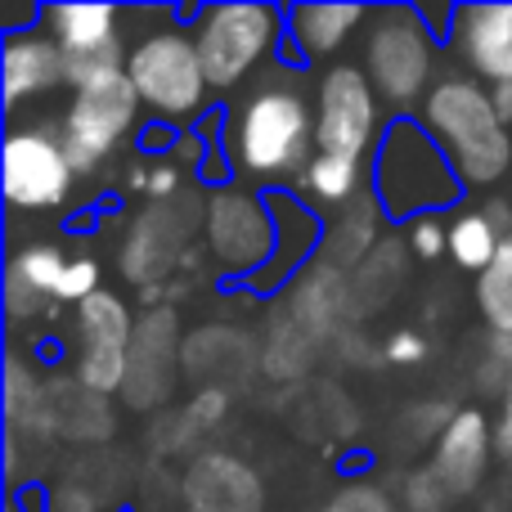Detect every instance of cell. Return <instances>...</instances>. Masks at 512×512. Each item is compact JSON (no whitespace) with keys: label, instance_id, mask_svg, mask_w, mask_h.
<instances>
[{"label":"cell","instance_id":"ac0fdd59","mask_svg":"<svg viewBox=\"0 0 512 512\" xmlns=\"http://www.w3.org/2000/svg\"><path fill=\"white\" fill-rule=\"evenodd\" d=\"M176 337H171V319L167 315H153L144 319V328H135V346H131V369L144 373L140 378H126V391H131V405L144 409V405H158L167 396L171 378H176Z\"/></svg>","mask_w":512,"mask_h":512},{"label":"cell","instance_id":"d6a6232c","mask_svg":"<svg viewBox=\"0 0 512 512\" xmlns=\"http://www.w3.org/2000/svg\"><path fill=\"white\" fill-rule=\"evenodd\" d=\"M135 185H140L149 198H171L180 189V167L171 158L167 162H153L149 171H140V176H135Z\"/></svg>","mask_w":512,"mask_h":512},{"label":"cell","instance_id":"9c48e42d","mask_svg":"<svg viewBox=\"0 0 512 512\" xmlns=\"http://www.w3.org/2000/svg\"><path fill=\"white\" fill-rule=\"evenodd\" d=\"M0 185L14 212H50L63 207L77 185V171L68 162L59 131L45 126H18L5 140V158H0Z\"/></svg>","mask_w":512,"mask_h":512},{"label":"cell","instance_id":"7c38bea8","mask_svg":"<svg viewBox=\"0 0 512 512\" xmlns=\"http://www.w3.org/2000/svg\"><path fill=\"white\" fill-rule=\"evenodd\" d=\"M265 212H270V203L243 194V189H225V194L212 198V207H207V239H212V256L221 261V270L261 274L274 261L279 230H274V216Z\"/></svg>","mask_w":512,"mask_h":512},{"label":"cell","instance_id":"836d02e7","mask_svg":"<svg viewBox=\"0 0 512 512\" xmlns=\"http://www.w3.org/2000/svg\"><path fill=\"white\" fill-rule=\"evenodd\" d=\"M495 454L504 468H512V400H504V414L495 418Z\"/></svg>","mask_w":512,"mask_h":512},{"label":"cell","instance_id":"e0dca14e","mask_svg":"<svg viewBox=\"0 0 512 512\" xmlns=\"http://www.w3.org/2000/svg\"><path fill=\"white\" fill-rule=\"evenodd\" d=\"M364 5H292L288 9V41L297 45L301 59H324L351 41L355 27H369Z\"/></svg>","mask_w":512,"mask_h":512},{"label":"cell","instance_id":"d590c367","mask_svg":"<svg viewBox=\"0 0 512 512\" xmlns=\"http://www.w3.org/2000/svg\"><path fill=\"white\" fill-rule=\"evenodd\" d=\"M508 400H512V382H508Z\"/></svg>","mask_w":512,"mask_h":512},{"label":"cell","instance_id":"ba28073f","mask_svg":"<svg viewBox=\"0 0 512 512\" xmlns=\"http://www.w3.org/2000/svg\"><path fill=\"white\" fill-rule=\"evenodd\" d=\"M382 99L360 63H337L315 86V149L364 162L378 144Z\"/></svg>","mask_w":512,"mask_h":512},{"label":"cell","instance_id":"d4e9b609","mask_svg":"<svg viewBox=\"0 0 512 512\" xmlns=\"http://www.w3.org/2000/svg\"><path fill=\"white\" fill-rule=\"evenodd\" d=\"M95 292H99V261H95V256H72L68 270H63V279H59V292H54V301L77 310L81 301H90Z\"/></svg>","mask_w":512,"mask_h":512},{"label":"cell","instance_id":"7402d4cb","mask_svg":"<svg viewBox=\"0 0 512 512\" xmlns=\"http://www.w3.org/2000/svg\"><path fill=\"white\" fill-rule=\"evenodd\" d=\"M499 248H504V234H499V225L490 221L486 212H463L459 221L450 225V256L459 270L481 274L499 256Z\"/></svg>","mask_w":512,"mask_h":512},{"label":"cell","instance_id":"3957f363","mask_svg":"<svg viewBox=\"0 0 512 512\" xmlns=\"http://www.w3.org/2000/svg\"><path fill=\"white\" fill-rule=\"evenodd\" d=\"M459 171L427 135L423 122H391L373 153V198L387 216H436L459 198Z\"/></svg>","mask_w":512,"mask_h":512},{"label":"cell","instance_id":"484cf974","mask_svg":"<svg viewBox=\"0 0 512 512\" xmlns=\"http://www.w3.org/2000/svg\"><path fill=\"white\" fill-rule=\"evenodd\" d=\"M319 512H400L396 504H391L387 490L369 486V481H355V486H342L333 499H328Z\"/></svg>","mask_w":512,"mask_h":512},{"label":"cell","instance_id":"4316f807","mask_svg":"<svg viewBox=\"0 0 512 512\" xmlns=\"http://www.w3.org/2000/svg\"><path fill=\"white\" fill-rule=\"evenodd\" d=\"M41 400H45V391H41V382H36V373H27L23 369V360H9V396H5V414H9V423H23V409L32 405V409H41Z\"/></svg>","mask_w":512,"mask_h":512},{"label":"cell","instance_id":"4fadbf2b","mask_svg":"<svg viewBox=\"0 0 512 512\" xmlns=\"http://www.w3.org/2000/svg\"><path fill=\"white\" fill-rule=\"evenodd\" d=\"M490 454H495V423H490L481 409H454L427 468H432V477L441 481L445 495L463 499L486 481Z\"/></svg>","mask_w":512,"mask_h":512},{"label":"cell","instance_id":"f546056e","mask_svg":"<svg viewBox=\"0 0 512 512\" xmlns=\"http://www.w3.org/2000/svg\"><path fill=\"white\" fill-rule=\"evenodd\" d=\"M225 409H230V396H225L221 387H216V391H198V396L185 405V427H194V436H198V427H216V423H221Z\"/></svg>","mask_w":512,"mask_h":512},{"label":"cell","instance_id":"f1b7e54d","mask_svg":"<svg viewBox=\"0 0 512 512\" xmlns=\"http://www.w3.org/2000/svg\"><path fill=\"white\" fill-rule=\"evenodd\" d=\"M405 504L414 512H445L450 495H445L441 481L432 477V468H418L414 477H409V486H405Z\"/></svg>","mask_w":512,"mask_h":512},{"label":"cell","instance_id":"8fae6325","mask_svg":"<svg viewBox=\"0 0 512 512\" xmlns=\"http://www.w3.org/2000/svg\"><path fill=\"white\" fill-rule=\"evenodd\" d=\"M41 27L54 36V45L68 59V86L104 77L126 68L122 50V14L113 5H45Z\"/></svg>","mask_w":512,"mask_h":512},{"label":"cell","instance_id":"ffe728a7","mask_svg":"<svg viewBox=\"0 0 512 512\" xmlns=\"http://www.w3.org/2000/svg\"><path fill=\"white\" fill-rule=\"evenodd\" d=\"M382 203L373 194H360L342 216H337L333 234H328V261L333 265H355L378 248V230H382Z\"/></svg>","mask_w":512,"mask_h":512},{"label":"cell","instance_id":"30bf717a","mask_svg":"<svg viewBox=\"0 0 512 512\" xmlns=\"http://www.w3.org/2000/svg\"><path fill=\"white\" fill-rule=\"evenodd\" d=\"M77 319V382L90 396H113L126 387V373H131V346H135V319L117 292L99 288L90 301H81L72 310Z\"/></svg>","mask_w":512,"mask_h":512},{"label":"cell","instance_id":"277c9868","mask_svg":"<svg viewBox=\"0 0 512 512\" xmlns=\"http://www.w3.org/2000/svg\"><path fill=\"white\" fill-rule=\"evenodd\" d=\"M126 77H131L135 95H140L144 113L158 122H194L207 108V68L203 54L194 45V32L185 27H158L144 32L140 41L126 50Z\"/></svg>","mask_w":512,"mask_h":512},{"label":"cell","instance_id":"7a4b0ae2","mask_svg":"<svg viewBox=\"0 0 512 512\" xmlns=\"http://www.w3.org/2000/svg\"><path fill=\"white\" fill-rule=\"evenodd\" d=\"M423 126L463 185H495L512 167V135L477 77H441L423 99Z\"/></svg>","mask_w":512,"mask_h":512},{"label":"cell","instance_id":"5bb4252c","mask_svg":"<svg viewBox=\"0 0 512 512\" xmlns=\"http://www.w3.org/2000/svg\"><path fill=\"white\" fill-rule=\"evenodd\" d=\"M0 77H5V104L14 113L27 99H41L54 86H68V59L45 27H18L5 36Z\"/></svg>","mask_w":512,"mask_h":512},{"label":"cell","instance_id":"1f68e13d","mask_svg":"<svg viewBox=\"0 0 512 512\" xmlns=\"http://www.w3.org/2000/svg\"><path fill=\"white\" fill-rule=\"evenodd\" d=\"M5 306H9V315H14V319H36L41 310H50L54 301L41 297V292H32V288H23L18 279H9V274H5Z\"/></svg>","mask_w":512,"mask_h":512},{"label":"cell","instance_id":"5b68a950","mask_svg":"<svg viewBox=\"0 0 512 512\" xmlns=\"http://www.w3.org/2000/svg\"><path fill=\"white\" fill-rule=\"evenodd\" d=\"M364 77L373 81L382 104L409 108L432 95L436 41L427 32L423 14L409 5H387L364 27Z\"/></svg>","mask_w":512,"mask_h":512},{"label":"cell","instance_id":"603a6c76","mask_svg":"<svg viewBox=\"0 0 512 512\" xmlns=\"http://www.w3.org/2000/svg\"><path fill=\"white\" fill-rule=\"evenodd\" d=\"M477 310L490 333H512V239H504L499 256L477 274Z\"/></svg>","mask_w":512,"mask_h":512},{"label":"cell","instance_id":"83f0119b","mask_svg":"<svg viewBox=\"0 0 512 512\" xmlns=\"http://www.w3.org/2000/svg\"><path fill=\"white\" fill-rule=\"evenodd\" d=\"M409 248H414L418 261H436V256L450 252V225H441L436 216H423L409 230Z\"/></svg>","mask_w":512,"mask_h":512},{"label":"cell","instance_id":"6da1fadb","mask_svg":"<svg viewBox=\"0 0 512 512\" xmlns=\"http://www.w3.org/2000/svg\"><path fill=\"white\" fill-rule=\"evenodd\" d=\"M230 162L239 176L274 185L292 180L315 158V104L288 81L252 90L230 117Z\"/></svg>","mask_w":512,"mask_h":512},{"label":"cell","instance_id":"d6986e66","mask_svg":"<svg viewBox=\"0 0 512 512\" xmlns=\"http://www.w3.org/2000/svg\"><path fill=\"white\" fill-rule=\"evenodd\" d=\"M342 306H346V283H342V274H337V265H319V270H310L306 279L297 283V292H292V324H297L310 342H319V337H328L337 328Z\"/></svg>","mask_w":512,"mask_h":512},{"label":"cell","instance_id":"2e32d148","mask_svg":"<svg viewBox=\"0 0 512 512\" xmlns=\"http://www.w3.org/2000/svg\"><path fill=\"white\" fill-rule=\"evenodd\" d=\"M265 495L248 463L234 454H203L185 477V512H261Z\"/></svg>","mask_w":512,"mask_h":512},{"label":"cell","instance_id":"e575fe53","mask_svg":"<svg viewBox=\"0 0 512 512\" xmlns=\"http://www.w3.org/2000/svg\"><path fill=\"white\" fill-rule=\"evenodd\" d=\"M490 99H495L499 117H504V122H512V81H504V86H495V90H490Z\"/></svg>","mask_w":512,"mask_h":512},{"label":"cell","instance_id":"4dcf8cb0","mask_svg":"<svg viewBox=\"0 0 512 512\" xmlns=\"http://www.w3.org/2000/svg\"><path fill=\"white\" fill-rule=\"evenodd\" d=\"M382 355H387L391 364H423L427 360V337L414 333V328H396V333L387 337V346H382Z\"/></svg>","mask_w":512,"mask_h":512},{"label":"cell","instance_id":"9a60e30c","mask_svg":"<svg viewBox=\"0 0 512 512\" xmlns=\"http://www.w3.org/2000/svg\"><path fill=\"white\" fill-rule=\"evenodd\" d=\"M450 41L481 81H512V5H468L450 14Z\"/></svg>","mask_w":512,"mask_h":512},{"label":"cell","instance_id":"44dd1931","mask_svg":"<svg viewBox=\"0 0 512 512\" xmlns=\"http://www.w3.org/2000/svg\"><path fill=\"white\" fill-rule=\"evenodd\" d=\"M364 180V162L355 158H333V153H315L310 167L297 176V189L310 198L315 207H351L355 194H360Z\"/></svg>","mask_w":512,"mask_h":512},{"label":"cell","instance_id":"8992f818","mask_svg":"<svg viewBox=\"0 0 512 512\" xmlns=\"http://www.w3.org/2000/svg\"><path fill=\"white\" fill-rule=\"evenodd\" d=\"M140 95H135L126 68L104 72V77L86 81V86L72 90L68 113H63V149L77 176H95L135 131H140Z\"/></svg>","mask_w":512,"mask_h":512},{"label":"cell","instance_id":"52a82bcc","mask_svg":"<svg viewBox=\"0 0 512 512\" xmlns=\"http://www.w3.org/2000/svg\"><path fill=\"white\" fill-rule=\"evenodd\" d=\"M288 14L274 5H212L198 9L194 18V45L203 54L207 81L216 90H230L248 81L283 41Z\"/></svg>","mask_w":512,"mask_h":512},{"label":"cell","instance_id":"cb8c5ba5","mask_svg":"<svg viewBox=\"0 0 512 512\" xmlns=\"http://www.w3.org/2000/svg\"><path fill=\"white\" fill-rule=\"evenodd\" d=\"M63 270H68V256L63 248H54V243H27V248L14 252V261H9V279H18L23 288L41 292V297L54 301V292H59V279ZM59 306V301H54Z\"/></svg>","mask_w":512,"mask_h":512}]
</instances>
